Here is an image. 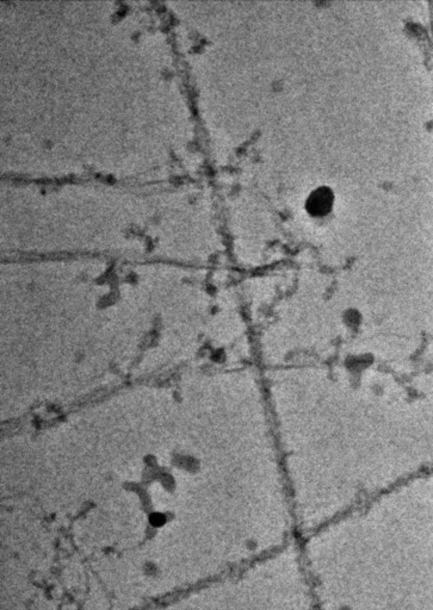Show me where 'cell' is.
Here are the masks:
<instances>
[{
	"label": "cell",
	"mask_w": 433,
	"mask_h": 610,
	"mask_svg": "<svg viewBox=\"0 0 433 610\" xmlns=\"http://www.w3.org/2000/svg\"><path fill=\"white\" fill-rule=\"evenodd\" d=\"M334 202V195L328 188H317L307 199L305 208L313 216H324L330 213Z\"/></svg>",
	"instance_id": "cell-1"
}]
</instances>
